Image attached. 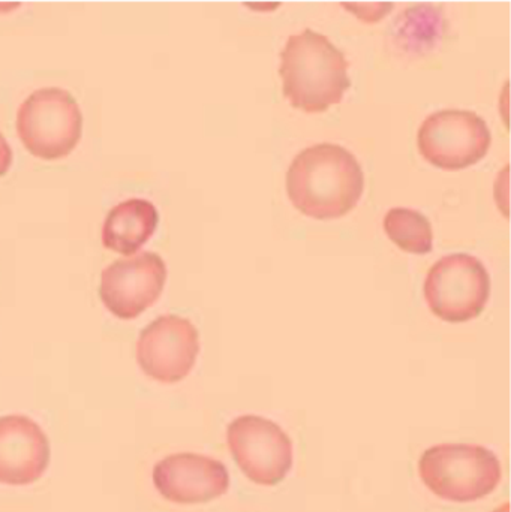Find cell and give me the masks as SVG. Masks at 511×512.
<instances>
[{
  "mask_svg": "<svg viewBox=\"0 0 511 512\" xmlns=\"http://www.w3.org/2000/svg\"><path fill=\"white\" fill-rule=\"evenodd\" d=\"M153 484L161 496L174 504H206L228 492L230 474L218 460L180 453L156 463Z\"/></svg>",
  "mask_w": 511,
  "mask_h": 512,
  "instance_id": "30bf717a",
  "label": "cell"
},
{
  "mask_svg": "<svg viewBox=\"0 0 511 512\" xmlns=\"http://www.w3.org/2000/svg\"><path fill=\"white\" fill-rule=\"evenodd\" d=\"M384 231L402 251L414 255L431 254L434 249V231L425 215L416 210L396 207L384 218Z\"/></svg>",
  "mask_w": 511,
  "mask_h": 512,
  "instance_id": "4fadbf2b",
  "label": "cell"
},
{
  "mask_svg": "<svg viewBox=\"0 0 511 512\" xmlns=\"http://www.w3.org/2000/svg\"><path fill=\"white\" fill-rule=\"evenodd\" d=\"M491 297V276L483 262L468 254L446 255L435 262L425 280L429 309L443 321H471Z\"/></svg>",
  "mask_w": 511,
  "mask_h": 512,
  "instance_id": "5b68a950",
  "label": "cell"
},
{
  "mask_svg": "<svg viewBox=\"0 0 511 512\" xmlns=\"http://www.w3.org/2000/svg\"><path fill=\"white\" fill-rule=\"evenodd\" d=\"M17 132L33 156L57 161L77 147L83 134V114L71 93L45 87L33 92L18 108Z\"/></svg>",
  "mask_w": 511,
  "mask_h": 512,
  "instance_id": "277c9868",
  "label": "cell"
},
{
  "mask_svg": "<svg viewBox=\"0 0 511 512\" xmlns=\"http://www.w3.org/2000/svg\"><path fill=\"white\" fill-rule=\"evenodd\" d=\"M420 478L444 501L476 502L491 495L503 477L500 460L488 448L471 444L435 445L423 453Z\"/></svg>",
  "mask_w": 511,
  "mask_h": 512,
  "instance_id": "3957f363",
  "label": "cell"
},
{
  "mask_svg": "<svg viewBox=\"0 0 511 512\" xmlns=\"http://www.w3.org/2000/svg\"><path fill=\"white\" fill-rule=\"evenodd\" d=\"M344 53L327 36L305 29L291 35L281 53L282 92L294 108L324 113L351 87Z\"/></svg>",
  "mask_w": 511,
  "mask_h": 512,
  "instance_id": "7a4b0ae2",
  "label": "cell"
},
{
  "mask_svg": "<svg viewBox=\"0 0 511 512\" xmlns=\"http://www.w3.org/2000/svg\"><path fill=\"white\" fill-rule=\"evenodd\" d=\"M50 442L41 427L24 415L0 418V483L27 486L47 471Z\"/></svg>",
  "mask_w": 511,
  "mask_h": 512,
  "instance_id": "8fae6325",
  "label": "cell"
},
{
  "mask_svg": "<svg viewBox=\"0 0 511 512\" xmlns=\"http://www.w3.org/2000/svg\"><path fill=\"white\" fill-rule=\"evenodd\" d=\"M363 189L362 165L338 144L308 147L288 168V197L309 218L327 221L348 215L362 198Z\"/></svg>",
  "mask_w": 511,
  "mask_h": 512,
  "instance_id": "6da1fadb",
  "label": "cell"
},
{
  "mask_svg": "<svg viewBox=\"0 0 511 512\" xmlns=\"http://www.w3.org/2000/svg\"><path fill=\"white\" fill-rule=\"evenodd\" d=\"M200 352V334L189 319L159 316L141 331L137 361L149 378L176 384L194 369Z\"/></svg>",
  "mask_w": 511,
  "mask_h": 512,
  "instance_id": "ba28073f",
  "label": "cell"
},
{
  "mask_svg": "<svg viewBox=\"0 0 511 512\" xmlns=\"http://www.w3.org/2000/svg\"><path fill=\"white\" fill-rule=\"evenodd\" d=\"M156 207L146 200H128L110 210L102 228V245L117 254H137L158 227Z\"/></svg>",
  "mask_w": 511,
  "mask_h": 512,
  "instance_id": "7c38bea8",
  "label": "cell"
},
{
  "mask_svg": "<svg viewBox=\"0 0 511 512\" xmlns=\"http://www.w3.org/2000/svg\"><path fill=\"white\" fill-rule=\"evenodd\" d=\"M167 280L164 259L153 252L117 259L101 274L99 297L120 319H134L158 301Z\"/></svg>",
  "mask_w": 511,
  "mask_h": 512,
  "instance_id": "9c48e42d",
  "label": "cell"
},
{
  "mask_svg": "<svg viewBox=\"0 0 511 512\" xmlns=\"http://www.w3.org/2000/svg\"><path fill=\"white\" fill-rule=\"evenodd\" d=\"M491 144L488 123L467 110L437 111L422 123L417 135L423 159L447 171L476 165L485 158Z\"/></svg>",
  "mask_w": 511,
  "mask_h": 512,
  "instance_id": "8992f818",
  "label": "cell"
},
{
  "mask_svg": "<svg viewBox=\"0 0 511 512\" xmlns=\"http://www.w3.org/2000/svg\"><path fill=\"white\" fill-rule=\"evenodd\" d=\"M12 155L5 138L0 135V177L11 167Z\"/></svg>",
  "mask_w": 511,
  "mask_h": 512,
  "instance_id": "5bb4252c",
  "label": "cell"
},
{
  "mask_svg": "<svg viewBox=\"0 0 511 512\" xmlns=\"http://www.w3.org/2000/svg\"><path fill=\"white\" fill-rule=\"evenodd\" d=\"M228 447L240 471L260 486L282 483L293 466V442L273 421L243 415L227 429Z\"/></svg>",
  "mask_w": 511,
  "mask_h": 512,
  "instance_id": "52a82bcc",
  "label": "cell"
},
{
  "mask_svg": "<svg viewBox=\"0 0 511 512\" xmlns=\"http://www.w3.org/2000/svg\"><path fill=\"white\" fill-rule=\"evenodd\" d=\"M494 512H510V505L509 502H506V504L503 505V507L497 508Z\"/></svg>",
  "mask_w": 511,
  "mask_h": 512,
  "instance_id": "9a60e30c",
  "label": "cell"
}]
</instances>
